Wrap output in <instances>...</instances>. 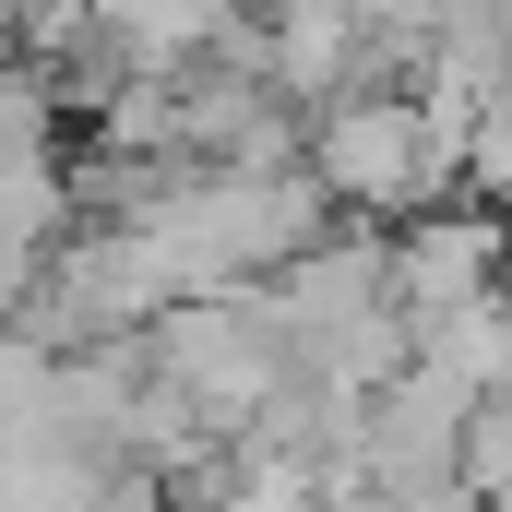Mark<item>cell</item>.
Segmentation results:
<instances>
[{"label": "cell", "mask_w": 512, "mask_h": 512, "mask_svg": "<svg viewBox=\"0 0 512 512\" xmlns=\"http://www.w3.org/2000/svg\"><path fill=\"white\" fill-rule=\"evenodd\" d=\"M501 286V227L489 215H417L405 239H393V298H405V322H441V310H465V298H489Z\"/></svg>", "instance_id": "cell-2"}, {"label": "cell", "mask_w": 512, "mask_h": 512, "mask_svg": "<svg viewBox=\"0 0 512 512\" xmlns=\"http://www.w3.org/2000/svg\"><path fill=\"white\" fill-rule=\"evenodd\" d=\"M310 179L334 191V203H358V215H417L441 179H453V131L429 120L417 96H334L322 131H310Z\"/></svg>", "instance_id": "cell-1"}]
</instances>
